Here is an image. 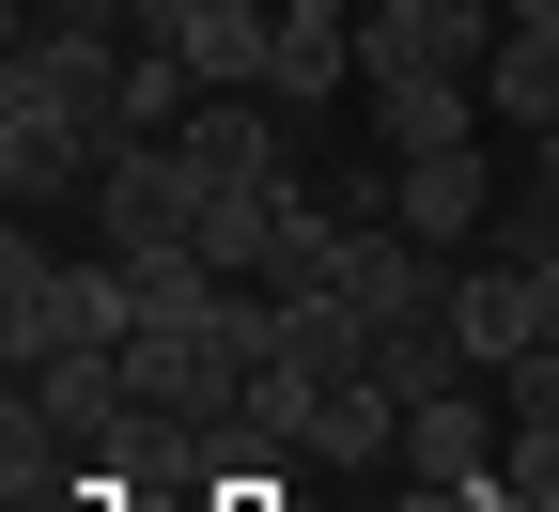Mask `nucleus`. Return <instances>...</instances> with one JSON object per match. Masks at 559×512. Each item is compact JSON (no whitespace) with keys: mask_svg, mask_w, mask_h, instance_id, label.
Listing matches in <instances>:
<instances>
[{"mask_svg":"<svg viewBox=\"0 0 559 512\" xmlns=\"http://www.w3.org/2000/svg\"><path fill=\"white\" fill-rule=\"evenodd\" d=\"M140 326V279L109 249H32V217H16V249H0V357L16 373H47V357H124Z\"/></svg>","mask_w":559,"mask_h":512,"instance_id":"obj_1","label":"nucleus"},{"mask_svg":"<svg viewBox=\"0 0 559 512\" xmlns=\"http://www.w3.org/2000/svg\"><path fill=\"white\" fill-rule=\"evenodd\" d=\"M202 234V171H187V140H109L94 156V249L109 264H156Z\"/></svg>","mask_w":559,"mask_h":512,"instance_id":"obj_2","label":"nucleus"},{"mask_svg":"<svg viewBox=\"0 0 559 512\" xmlns=\"http://www.w3.org/2000/svg\"><path fill=\"white\" fill-rule=\"evenodd\" d=\"M94 156H109V140H94L79 109H47V94H16V79H0V202H16V217L94 202Z\"/></svg>","mask_w":559,"mask_h":512,"instance_id":"obj_3","label":"nucleus"},{"mask_svg":"<svg viewBox=\"0 0 559 512\" xmlns=\"http://www.w3.org/2000/svg\"><path fill=\"white\" fill-rule=\"evenodd\" d=\"M498 451H513V404H481V389L404 404V481H436V497H498Z\"/></svg>","mask_w":559,"mask_h":512,"instance_id":"obj_4","label":"nucleus"},{"mask_svg":"<svg viewBox=\"0 0 559 512\" xmlns=\"http://www.w3.org/2000/svg\"><path fill=\"white\" fill-rule=\"evenodd\" d=\"M389 217H404L419 249H451V264H466V234H498L513 187L481 171V140H466V156H389Z\"/></svg>","mask_w":559,"mask_h":512,"instance_id":"obj_5","label":"nucleus"},{"mask_svg":"<svg viewBox=\"0 0 559 512\" xmlns=\"http://www.w3.org/2000/svg\"><path fill=\"white\" fill-rule=\"evenodd\" d=\"M280 124H296L280 94H202V109H187V171H202V187H296Z\"/></svg>","mask_w":559,"mask_h":512,"instance_id":"obj_6","label":"nucleus"},{"mask_svg":"<svg viewBox=\"0 0 559 512\" xmlns=\"http://www.w3.org/2000/svg\"><path fill=\"white\" fill-rule=\"evenodd\" d=\"M481 124H498V109H481V79H451V62H419V79H373V140H389V156H466Z\"/></svg>","mask_w":559,"mask_h":512,"instance_id":"obj_7","label":"nucleus"},{"mask_svg":"<svg viewBox=\"0 0 559 512\" xmlns=\"http://www.w3.org/2000/svg\"><path fill=\"white\" fill-rule=\"evenodd\" d=\"M451 342H466V373H513L528 357V264H451Z\"/></svg>","mask_w":559,"mask_h":512,"instance_id":"obj_8","label":"nucleus"},{"mask_svg":"<svg viewBox=\"0 0 559 512\" xmlns=\"http://www.w3.org/2000/svg\"><path fill=\"white\" fill-rule=\"evenodd\" d=\"M264 94H280V109L358 94V16H311V0H280V62H264Z\"/></svg>","mask_w":559,"mask_h":512,"instance_id":"obj_9","label":"nucleus"},{"mask_svg":"<svg viewBox=\"0 0 559 512\" xmlns=\"http://www.w3.org/2000/svg\"><path fill=\"white\" fill-rule=\"evenodd\" d=\"M404 451V389L389 373H326V404H311V466H389Z\"/></svg>","mask_w":559,"mask_h":512,"instance_id":"obj_10","label":"nucleus"},{"mask_svg":"<svg viewBox=\"0 0 559 512\" xmlns=\"http://www.w3.org/2000/svg\"><path fill=\"white\" fill-rule=\"evenodd\" d=\"M481 109H498V124H559V32H498V62H481Z\"/></svg>","mask_w":559,"mask_h":512,"instance_id":"obj_11","label":"nucleus"},{"mask_svg":"<svg viewBox=\"0 0 559 512\" xmlns=\"http://www.w3.org/2000/svg\"><path fill=\"white\" fill-rule=\"evenodd\" d=\"M280 357H296V373H373V326L342 296H280Z\"/></svg>","mask_w":559,"mask_h":512,"instance_id":"obj_12","label":"nucleus"},{"mask_svg":"<svg viewBox=\"0 0 559 512\" xmlns=\"http://www.w3.org/2000/svg\"><path fill=\"white\" fill-rule=\"evenodd\" d=\"M498 497H513V512H559V419H513V451H498Z\"/></svg>","mask_w":559,"mask_h":512,"instance_id":"obj_13","label":"nucleus"},{"mask_svg":"<svg viewBox=\"0 0 559 512\" xmlns=\"http://www.w3.org/2000/svg\"><path fill=\"white\" fill-rule=\"evenodd\" d=\"M498 404H513V419H559V342H528V357H513V373H498Z\"/></svg>","mask_w":559,"mask_h":512,"instance_id":"obj_14","label":"nucleus"},{"mask_svg":"<svg viewBox=\"0 0 559 512\" xmlns=\"http://www.w3.org/2000/svg\"><path fill=\"white\" fill-rule=\"evenodd\" d=\"M513 202H544V217H559V124H528V187H513Z\"/></svg>","mask_w":559,"mask_h":512,"instance_id":"obj_15","label":"nucleus"},{"mask_svg":"<svg viewBox=\"0 0 559 512\" xmlns=\"http://www.w3.org/2000/svg\"><path fill=\"white\" fill-rule=\"evenodd\" d=\"M498 16H513V32H559V0H498Z\"/></svg>","mask_w":559,"mask_h":512,"instance_id":"obj_16","label":"nucleus"},{"mask_svg":"<svg viewBox=\"0 0 559 512\" xmlns=\"http://www.w3.org/2000/svg\"><path fill=\"white\" fill-rule=\"evenodd\" d=\"M202 512H264V497H249V481H218V497H202Z\"/></svg>","mask_w":559,"mask_h":512,"instance_id":"obj_17","label":"nucleus"}]
</instances>
